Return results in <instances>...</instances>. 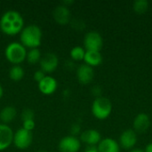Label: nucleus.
<instances>
[{"label":"nucleus","mask_w":152,"mask_h":152,"mask_svg":"<svg viewBox=\"0 0 152 152\" xmlns=\"http://www.w3.org/2000/svg\"><path fill=\"white\" fill-rule=\"evenodd\" d=\"M24 28V19L21 13L16 10L4 12L0 18V29L7 36L20 34Z\"/></svg>","instance_id":"obj_1"},{"label":"nucleus","mask_w":152,"mask_h":152,"mask_svg":"<svg viewBox=\"0 0 152 152\" xmlns=\"http://www.w3.org/2000/svg\"><path fill=\"white\" fill-rule=\"evenodd\" d=\"M20 35V43L26 48H38L41 45L43 38V31L41 28L36 24L24 26Z\"/></svg>","instance_id":"obj_2"},{"label":"nucleus","mask_w":152,"mask_h":152,"mask_svg":"<svg viewBox=\"0 0 152 152\" xmlns=\"http://www.w3.org/2000/svg\"><path fill=\"white\" fill-rule=\"evenodd\" d=\"M27 52V48L21 43L14 41L6 45L4 49V57L12 65H20L26 61Z\"/></svg>","instance_id":"obj_3"},{"label":"nucleus","mask_w":152,"mask_h":152,"mask_svg":"<svg viewBox=\"0 0 152 152\" xmlns=\"http://www.w3.org/2000/svg\"><path fill=\"white\" fill-rule=\"evenodd\" d=\"M91 110L95 118L99 120H104L108 118L112 112V103L107 97L101 96L94 100Z\"/></svg>","instance_id":"obj_4"},{"label":"nucleus","mask_w":152,"mask_h":152,"mask_svg":"<svg viewBox=\"0 0 152 152\" xmlns=\"http://www.w3.org/2000/svg\"><path fill=\"white\" fill-rule=\"evenodd\" d=\"M33 135L32 132L27 131L24 128H19L13 134L12 143L19 150H26L32 144Z\"/></svg>","instance_id":"obj_5"},{"label":"nucleus","mask_w":152,"mask_h":152,"mask_svg":"<svg viewBox=\"0 0 152 152\" xmlns=\"http://www.w3.org/2000/svg\"><path fill=\"white\" fill-rule=\"evenodd\" d=\"M103 45L102 35L97 31H89L84 37V48L86 51H100Z\"/></svg>","instance_id":"obj_6"},{"label":"nucleus","mask_w":152,"mask_h":152,"mask_svg":"<svg viewBox=\"0 0 152 152\" xmlns=\"http://www.w3.org/2000/svg\"><path fill=\"white\" fill-rule=\"evenodd\" d=\"M80 148L81 142L79 138L71 134L62 137L58 143L60 152H78Z\"/></svg>","instance_id":"obj_7"},{"label":"nucleus","mask_w":152,"mask_h":152,"mask_svg":"<svg viewBox=\"0 0 152 152\" xmlns=\"http://www.w3.org/2000/svg\"><path fill=\"white\" fill-rule=\"evenodd\" d=\"M59 65V58L53 53H46L42 55V58L39 61L40 69L43 70L45 74H51L55 71Z\"/></svg>","instance_id":"obj_8"},{"label":"nucleus","mask_w":152,"mask_h":152,"mask_svg":"<svg viewBox=\"0 0 152 152\" xmlns=\"http://www.w3.org/2000/svg\"><path fill=\"white\" fill-rule=\"evenodd\" d=\"M13 134L12 129L8 125L0 123V151L7 150L12 144Z\"/></svg>","instance_id":"obj_9"},{"label":"nucleus","mask_w":152,"mask_h":152,"mask_svg":"<svg viewBox=\"0 0 152 152\" xmlns=\"http://www.w3.org/2000/svg\"><path fill=\"white\" fill-rule=\"evenodd\" d=\"M53 17L58 24L66 25L71 20V12L69 7L61 4L53 9Z\"/></svg>","instance_id":"obj_10"},{"label":"nucleus","mask_w":152,"mask_h":152,"mask_svg":"<svg viewBox=\"0 0 152 152\" xmlns=\"http://www.w3.org/2000/svg\"><path fill=\"white\" fill-rule=\"evenodd\" d=\"M37 84L38 90L45 95H51L54 94L58 88L57 80L51 75H45V77Z\"/></svg>","instance_id":"obj_11"},{"label":"nucleus","mask_w":152,"mask_h":152,"mask_svg":"<svg viewBox=\"0 0 152 152\" xmlns=\"http://www.w3.org/2000/svg\"><path fill=\"white\" fill-rule=\"evenodd\" d=\"M137 140V133L134 129H126L120 134L119 146L125 150H131L135 146Z\"/></svg>","instance_id":"obj_12"},{"label":"nucleus","mask_w":152,"mask_h":152,"mask_svg":"<svg viewBox=\"0 0 152 152\" xmlns=\"http://www.w3.org/2000/svg\"><path fill=\"white\" fill-rule=\"evenodd\" d=\"M76 76L80 84L88 85L94 80V68H92L85 63L81 64L77 67V70H76Z\"/></svg>","instance_id":"obj_13"},{"label":"nucleus","mask_w":152,"mask_h":152,"mask_svg":"<svg viewBox=\"0 0 152 152\" xmlns=\"http://www.w3.org/2000/svg\"><path fill=\"white\" fill-rule=\"evenodd\" d=\"M79 140L81 142H84L91 147H94L101 142L102 135L100 132L95 129H87L80 134Z\"/></svg>","instance_id":"obj_14"},{"label":"nucleus","mask_w":152,"mask_h":152,"mask_svg":"<svg viewBox=\"0 0 152 152\" xmlns=\"http://www.w3.org/2000/svg\"><path fill=\"white\" fill-rule=\"evenodd\" d=\"M151 126V118L148 114L144 112L139 113L134 119L133 122V127L134 130L138 134H143L145 133Z\"/></svg>","instance_id":"obj_15"},{"label":"nucleus","mask_w":152,"mask_h":152,"mask_svg":"<svg viewBox=\"0 0 152 152\" xmlns=\"http://www.w3.org/2000/svg\"><path fill=\"white\" fill-rule=\"evenodd\" d=\"M96 150L98 152H120V146L116 140L104 138L98 143Z\"/></svg>","instance_id":"obj_16"},{"label":"nucleus","mask_w":152,"mask_h":152,"mask_svg":"<svg viewBox=\"0 0 152 152\" xmlns=\"http://www.w3.org/2000/svg\"><path fill=\"white\" fill-rule=\"evenodd\" d=\"M84 61L92 68L97 67L102 62V55L100 51H86Z\"/></svg>","instance_id":"obj_17"},{"label":"nucleus","mask_w":152,"mask_h":152,"mask_svg":"<svg viewBox=\"0 0 152 152\" xmlns=\"http://www.w3.org/2000/svg\"><path fill=\"white\" fill-rule=\"evenodd\" d=\"M17 116V110L14 106L8 105L0 110V121L2 124L8 125L13 121Z\"/></svg>","instance_id":"obj_18"},{"label":"nucleus","mask_w":152,"mask_h":152,"mask_svg":"<svg viewBox=\"0 0 152 152\" xmlns=\"http://www.w3.org/2000/svg\"><path fill=\"white\" fill-rule=\"evenodd\" d=\"M25 75L24 69L20 65H12L9 69V77L14 82L20 81Z\"/></svg>","instance_id":"obj_19"},{"label":"nucleus","mask_w":152,"mask_h":152,"mask_svg":"<svg viewBox=\"0 0 152 152\" xmlns=\"http://www.w3.org/2000/svg\"><path fill=\"white\" fill-rule=\"evenodd\" d=\"M41 58H42V53H41V51L39 50V48L28 49V51L27 52L26 61H27L29 64L39 63Z\"/></svg>","instance_id":"obj_20"},{"label":"nucleus","mask_w":152,"mask_h":152,"mask_svg":"<svg viewBox=\"0 0 152 152\" xmlns=\"http://www.w3.org/2000/svg\"><path fill=\"white\" fill-rule=\"evenodd\" d=\"M85 54H86V49L79 45L74 46L73 48H71V50L69 52V56H70L71 60L75 61H84Z\"/></svg>","instance_id":"obj_21"},{"label":"nucleus","mask_w":152,"mask_h":152,"mask_svg":"<svg viewBox=\"0 0 152 152\" xmlns=\"http://www.w3.org/2000/svg\"><path fill=\"white\" fill-rule=\"evenodd\" d=\"M150 4L147 0H136L133 4L134 11L138 14H143L149 9Z\"/></svg>","instance_id":"obj_22"},{"label":"nucleus","mask_w":152,"mask_h":152,"mask_svg":"<svg viewBox=\"0 0 152 152\" xmlns=\"http://www.w3.org/2000/svg\"><path fill=\"white\" fill-rule=\"evenodd\" d=\"M35 118V113L31 109H25L23 110L22 113H21V119L22 121L25 120H30V119H34Z\"/></svg>","instance_id":"obj_23"},{"label":"nucleus","mask_w":152,"mask_h":152,"mask_svg":"<svg viewBox=\"0 0 152 152\" xmlns=\"http://www.w3.org/2000/svg\"><path fill=\"white\" fill-rule=\"evenodd\" d=\"M36 126V122L34 119H30V120H25L22 122V128H24L27 131L32 132L34 130Z\"/></svg>","instance_id":"obj_24"},{"label":"nucleus","mask_w":152,"mask_h":152,"mask_svg":"<svg viewBox=\"0 0 152 152\" xmlns=\"http://www.w3.org/2000/svg\"><path fill=\"white\" fill-rule=\"evenodd\" d=\"M45 75H46V74H45L43 70H41V69H37V71L34 72V74H33V78H34L35 81H37V82L38 83V82H40V81L45 77Z\"/></svg>","instance_id":"obj_25"},{"label":"nucleus","mask_w":152,"mask_h":152,"mask_svg":"<svg viewBox=\"0 0 152 152\" xmlns=\"http://www.w3.org/2000/svg\"><path fill=\"white\" fill-rule=\"evenodd\" d=\"M70 22L73 24V27L76 28V29H84L85 28V22L81 20H70Z\"/></svg>","instance_id":"obj_26"},{"label":"nucleus","mask_w":152,"mask_h":152,"mask_svg":"<svg viewBox=\"0 0 152 152\" xmlns=\"http://www.w3.org/2000/svg\"><path fill=\"white\" fill-rule=\"evenodd\" d=\"M70 133H71V135H73V136H77V134H81V126H80V125H78V124L72 125L71 128H70Z\"/></svg>","instance_id":"obj_27"},{"label":"nucleus","mask_w":152,"mask_h":152,"mask_svg":"<svg viewBox=\"0 0 152 152\" xmlns=\"http://www.w3.org/2000/svg\"><path fill=\"white\" fill-rule=\"evenodd\" d=\"M102 87L99 86H94L93 89H92V94H93V95L95 96V98L101 97V96H102Z\"/></svg>","instance_id":"obj_28"},{"label":"nucleus","mask_w":152,"mask_h":152,"mask_svg":"<svg viewBox=\"0 0 152 152\" xmlns=\"http://www.w3.org/2000/svg\"><path fill=\"white\" fill-rule=\"evenodd\" d=\"M73 3H74V1H73V0H64L61 4H64L65 6L69 7V6L70 4H72Z\"/></svg>","instance_id":"obj_29"},{"label":"nucleus","mask_w":152,"mask_h":152,"mask_svg":"<svg viewBox=\"0 0 152 152\" xmlns=\"http://www.w3.org/2000/svg\"><path fill=\"white\" fill-rule=\"evenodd\" d=\"M145 152H152V142L149 143L145 149Z\"/></svg>","instance_id":"obj_30"},{"label":"nucleus","mask_w":152,"mask_h":152,"mask_svg":"<svg viewBox=\"0 0 152 152\" xmlns=\"http://www.w3.org/2000/svg\"><path fill=\"white\" fill-rule=\"evenodd\" d=\"M84 152H98V151H97L96 148H94V147H91V148L87 149L86 151H85Z\"/></svg>","instance_id":"obj_31"},{"label":"nucleus","mask_w":152,"mask_h":152,"mask_svg":"<svg viewBox=\"0 0 152 152\" xmlns=\"http://www.w3.org/2000/svg\"><path fill=\"white\" fill-rule=\"evenodd\" d=\"M3 95H4V89H3V86H2L1 84H0V100H1V98L3 97Z\"/></svg>","instance_id":"obj_32"},{"label":"nucleus","mask_w":152,"mask_h":152,"mask_svg":"<svg viewBox=\"0 0 152 152\" xmlns=\"http://www.w3.org/2000/svg\"><path fill=\"white\" fill-rule=\"evenodd\" d=\"M130 152H145V151H142V150H139V149H135V150H132Z\"/></svg>","instance_id":"obj_33"},{"label":"nucleus","mask_w":152,"mask_h":152,"mask_svg":"<svg viewBox=\"0 0 152 152\" xmlns=\"http://www.w3.org/2000/svg\"><path fill=\"white\" fill-rule=\"evenodd\" d=\"M37 152H48V151H43V150H41V151H37Z\"/></svg>","instance_id":"obj_34"}]
</instances>
